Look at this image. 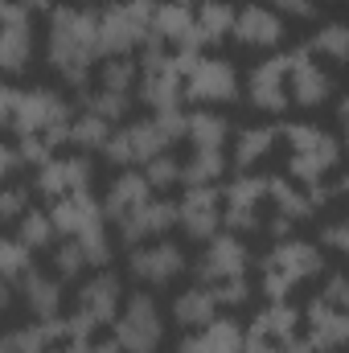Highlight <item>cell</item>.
Segmentation results:
<instances>
[{
	"instance_id": "cell-1",
	"label": "cell",
	"mask_w": 349,
	"mask_h": 353,
	"mask_svg": "<svg viewBox=\"0 0 349 353\" xmlns=\"http://www.w3.org/2000/svg\"><path fill=\"white\" fill-rule=\"evenodd\" d=\"M46 62L50 70L62 74V83L70 87H87L90 70L99 62V21L94 8L79 4H50L46 8Z\"/></svg>"
},
{
	"instance_id": "cell-2",
	"label": "cell",
	"mask_w": 349,
	"mask_h": 353,
	"mask_svg": "<svg viewBox=\"0 0 349 353\" xmlns=\"http://www.w3.org/2000/svg\"><path fill=\"white\" fill-rule=\"evenodd\" d=\"M197 283L214 292L222 308H239L251 300V247L239 234H214L206 239V251L197 259Z\"/></svg>"
},
{
	"instance_id": "cell-3",
	"label": "cell",
	"mask_w": 349,
	"mask_h": 353,
	"mask_svg": "<svg viewBox=\"0 0 349 353\" xmlns=\"http://www.w3.org/2000/svg\"><path fill=\"white\" fill-rule=\"evenodd\" d=\"M279 140L288 144V176L304 189L333 176L341 165V140L317 123H283Z\"/></svg>"
},
{
	"instance_id": "cell-4",
	"label": "cell",
	"mask_w": 349,
	"mask_h": 353,
	"mask_svg": "<svg viewBox=\"0 0 349 353\" xmlns=\"http://www.w3.org/2000/svg\"><path fill=\"white\" fill-rule=\"evenodd\" d=\"M321 271H325L321 247H312L304 239H279L259 259V288L267 300H288L300 283H308Z\"/></svg>"
},
{
	"instance_id": "cell-5",
	"label": "cell",
	"mask_w": 349,
	"mask_h": 353,
	"mask_svg": "<svg viewBox=\"0 0 349 353\" xmlns=\"http://www.w3.org/2000/svg\"><path fill=\"white\" fill-rule=\"evenodd\" d=\"M152 8H157V0H111V4L94 8L99 58H132V50H140L148 41Z\"/></svg>"
},
{
	"instance_id": "cell-6",
	"label": "cell",
	"mask_w": 349,
	"mask_h": 353,
	"mask_svg": "<svg viewBox=\"0 0 349 353\" xmlns=\"http://www.w3.org/2000/svg\"><path fill=\"white\" fill-rule=\"evenodd\" d=\"M70 119H74V107L66 103V94H58L54 87L17 90V111H12V132L17 136H37L41 144L58 148V144H66Z\"/></svg>"
},
{
	"instance_id": "cell-7",
	"label": "cell",
	"mask_w": 349,
	"mask_h": 353,
	"mask_svg": "<svg viewBox=\"0 0 349 353\" xmlns=\"http://www.w3.org/2000/svg\"><path fill=\"white\" fill-rule=\"evenodd\" d=\"M177 62H181V99L201 103V107H218V103L239 99V70L226 58L177 50Z\"/></svg>"
},
{
	"instance_id": "cell-8",
	"label": "cell",
	"mask_w": 349,
	"mask_h": 353,
	"mask_svg": "<svg viewBox=\"0 0 349 353\" xmlns=\"http://www.w3.org/2000/svg\"><path fill=\"white\" fill-rule=\"evenodd\" d=\"M111 337L123 353H157L165 341V316L161 304L152 300V292H132L123 296L115 321H111Z\"/></svg>"
},
{
	"instance_id": "cell-9",
	"label": "cell",
	"mask_w": 349,
	"mask_h": 353,
	"mask_svg": "<svg viewBox=\"0 0 349 353\" xmlns=\"http://www.w3.org/2000/svg\"><path fill=\"white\" fill-rule=\"evenodd\" d=\"M119 304H123V279L115 271L99 267V275H90L74 296V312L66 316V333L70 337H94L103 325L115 321Z\"/></svg>"
},
{
	"instance_id": "cell-10",
	"label": "cell",
	"mask_w": 349,
	"mask_h": 353,
	"mask_svg": "<svg viewBox=\"0 0 349 353\" xmlns=\"http://www.w3.org/2000/svg\"><path fill=\"white\" fill-rule=\"evenodd\" d=\"M169 148H173V140L165 136V128L152 115H144V119H128L123 128H111V136L103 144V157L115 169H140L157 152H169Z\"/></svg>"
},
{
	"instance_id": "cell-11",
	"label": "cell",
	"mask_w": 349,
	"mask_h": 353,
	"mask_svg": "<svg viewBox=\"0 0 349 353\" xmlns=\"http://www.w3.org/2000/svg\"><path fill=\"white\" fill-rule=\"evenodd\" d=\"M263 214H267V176L239 173L222 185V226L230 234L263 230Z\"/></svg>"
},
{
	"instance_id": "cell-12",
	"label": "cell",
	"mask_w": 349,
	"mask_h": 353,
	"mask_svg": "<svg viewBox=\"0 0 349 353\" xmlns=\"http://www.w3.org/2000/svg\"><path fill=\"white\" fill-rule=\"evenodd\" d=\"M185 251L177 247L173 239H152V243H140L128 251V275L140 283V288H169L177 275H185Z\"/></svg>"
},
{
	"instance_id": "cell-13",
	"label": "cell",
	"mask_w": 349,
	"mask_h": 353,
	"mask_svg": "<svg viewBox=\"0 0 349 353\" xmlns=\"http://www.w3.org/2000/svg\"><path fill=\"white\" fill-rule=\"evenodd\" d=\"M173 226H177V201H169V197H148V201H140L132 214H123L115 222V239L123 247H140V243L165 239Z\"/></svg>"
},
{
	"instance_id": "cell-14",
	"label": "cell",
	"mask_w": 349,
	"mask_h": 353,
	"mask_svg": "<svg viewBox=\"0 0 349 353\" xmlns=\"http://www.w3.org/2000/svg\"><path fill=\"white\" fill-rule=\"evenodd\" d=\"M283 58H288V103H296V107H321V103L333 99V74L325 66H317V58L304 46L292 50V54H283Z\"/></svg>"
},
{
	"instance_id": "cell-15",
	"label": "cell",
	"mask_w": 349,
	"mask_h": 353,
	"mask_svg": "<svg viewBox=\"0 0 349 353\" xmlns=\"http://www.w3.org/2000/svg\"><path fill=\"white\" fill-rule=\"evenodd\" d=\"M177 226H181L193 243L214 239L218 226H222V189H218V185L185 189V197L177 201Z\"/></svg>"
},
{
	"instance_id": "cell-16",
	"label": "cell",
	"mask_w": 349,
	"mask_h": 353,
	"mask_svg": "<svg viewBox=\"0 0 349 353\" xmlns=\"http://www.w3.org/2000/svg\"><path fill=\"white\" fill-rule=\"evenodd\" d=\"M300 329H304L308 353H337V350H346V341H349L346 308H333L321 296H312L308 312H300Z\"/></svg>"
},
{
	"instance_id": "cell-17",
	"label": "cell",
	"mask_w": 349,
	"mask_h": 353,
	"mask_svg": "<svg viewBox=\"0 0 349 353\" xmlns=\"http://www.w3.org/2000/svg\"><path fill=\"white\" fill-rule=\"evenodd\" d=\"M230 37H235L239 46H247V50H263V54H271V50L283 46L288 25H283V17L271 12L267 4H243V8H235Z\"/></svg>"
},
{
	"instance_id": "cell-18",
	"label": "cell",
	"mask_w": 349,
	"mask_h": 353,
	"mask_svg": "<svg viewBox=\"0 0 349 353\" xmlns=\"http://www.w3.org/2000/svg\"><path fill=\"white\" fill-rule=\"evenodd\" d=\"M247 99L263 115H279L288 107V58L283 54H267L259 66H251V74H247Z\"/></svg>"
},
{
	"instance_id": "cell-19",
	"label": "cell",
	"mask_w": 349,
	"mask_h": 353,
	"mask_svg": "<svg viewBox=\"0 0 349 353\" xmlns=\"http://www.w3.org/2000/svg\"><path fill=\"white\" fill-rule=\"evenodd\" d=\"M90 176H94V165L90 157H50L46 165H37V193H46L50 201L66 197V193H83L90 189Z\"/></svg>"
},
{
	"instance_id": "cell-20",
	"label": "cell",
	"mask_w": 349,
	"mask_h": 353,
	"mask_svg": "<svg viewBox=\"0 0 349 353\" xmlns=\"http://www.w3.org/2000/svg\"><path fill=\"white\" fill-rule=\"evenodd\" d=\"M50 218H54V230H58L62 239H79V234H87V230L107 226V218H103V201H99L90 189L58 197V201L50 205Z\"/></svg>"
},
{
	"instance_id": "cell-21",
	"label": "cell",
	"mask_w": 349,
	"mask_h": 353,
	"mask_svg": "<svg viewBox=\"0 0 349 353\" xmlns=\"http://www.w3.org/2000/svg\"><path fill=\"white\" fill-rule=\"evenodd\" d=\"M177 353H243V325L235 316H214L210 325L189 329L177 341Z\"/></svg>"
},
{
	"instance_id": "cell-22",
	"label": "cell",
	"mask_w": 349,
	"mask_h": 353,
	"mask_svg": "<svg viewBox=\"0 0 349 353\" xmlns=\"http://www.w3.org/2000/svg\"><path fill=\"white\" fill-rule=\"evenodd\" d=\"M21 300L33 321H54V316H62V279L41 267H29L21 275Z\"/></svg>"
},
{
	"instance_id": "cell-23",
	"label": "cell",
	"mask_w": 349,
	"mask_h": 353,
	"mask_svg": "<svg viewBox=\"0 0 349 353\" xmlns=\"http://www.w3.org/2000/svg\"><path fill=\"white\" fill-rule=\"evenodd\" d=\"M152 197V189H148V181L140 169H115L111 176V185H107V193L99 197L103 201V218L107 222H119L123 214H132L140 201H148Z\"/></svg>"
},
{
	"instance_id": "cell-24",
	"label": "cell",
	"mask_w": 349,
	"mask_h": 353,
	"mask_svg": "<svg viewBox=\"0 0 349 353\" xmlns=\"http://www.w3.org/2000/svg\"><path fill=\"white\" fill-rule=\"evenodd\" d=\"M185 136H189L193 152H226V144H230V119H226V111L197 107V111L185 115Z\"/></svg>"
},
{
	"instance_id": "cell-25",
	"label": "cell",
	"mask_w": 349,
	"mask_h": 353,
	"mask_svg": "<svg viewBox=\"0 0 349 353\" xmlns=\"http://www.w3.org/2000/svg\"><path fill=\"white\" fill-rule=\"evenodd\" d=\"M267 205H271V214L288 218L292 226L296 222H308L317 214L312 201H308V193H304V185H296L288 176H267Z\"/></svg>"
},
{
	"instance_id": "cell-26",
	"label": "cell",
	"mask_w": 349,
	"mask_h": 353,
	"mask_svg": "<svg viewBox=\"0 0 349 353\" xmlns=\"http://www.w3.org/2000/svg\"><path fill=\"white\" fill-rule=\"evenodd\" d=\"M33 62V21L0 29V74H25Z\"/></svg>"
},
{
	"instance_id": "cell-27",
	"label": "cell",
	"mask_w": 349,
	"mask_h": 353,
	"mask_svg": "<svg viewBox=\"0 0 349 353\" xmlns=\"http://www.w3.org/2000/svg\"><path fill=\"white\" fill-rule=\"evenodd\" d=\"M218 308H222V304L214 300V292L201 288V283H193V288H185L173 300V321L181 329H201V325H210V321L218 316Z\"/></svg>"
},
{
	"instance_id": "cell-28",
	"label": "cell",
	"mask_w": 349,
	"mask_h": 353,
	"mask_svg": "<svg viewBox=\"0 0 349 353\" xmlns=\"http://www.w3.org/2000/svg\"><path fill=\"white\" fill-rule=\"evenodd\" d=\"M275 140H279V128H267V123L243 128V132L235 136V157H230V165H235L239 173H251L263 157L275 148Z\"/></svg>"
},
{
	"instance_id": "cell-29",
	"label": "cell",
	"mask_w": 349,
	"mask_h": 353,
	"mask_svg": "<svg viewBox=\"0 0 349 353\" xmlns=\"http://www.w3.org/2000/svg\"><path fill=\"white\" fill-rule=\"evenodd\" d=\"M255 337H300V308H292L288 300H267V308H259L251 316Z\"/></svg>"
},
{
	"instance_id": "cell-30",
	"label": "cell",
	"mask_w": 349,
	"mask_h": 353,
	"mask_svg": "<svg viewBox=\"0 0 349 353\" xmlns=\"http://www.w3.org/2000/svg\"><path fill=\"white\" fill-rule=\"evenodd\" d=\"M230 25H235V8L226 0H201L193 8V33H197V46H214L222 37H230Z\"/></svg>"
},
{
	"instance_id": "cell-31",
	"label": "cell",
	"mask_w": 349,
	"mask_h": 353,
	"mask_svg": "<svg viewBox=\"0 0 349 353\" xmlns=\"http://www.w3.org/2000/svg\"><path fill=\"white\" fill-rule=\"evenodd\" d=\"M70 333H66V316H54V321H33V325H25V329H12L8 333V341H12V350L17 353H46L54 350L58 341H66Z\"/></svg>"
},
{
	"instance_id": "cell-32",
	"label": "cell",
	"mask_w": 349,
	"mask_h": 353,
	"mask_svg": "<svg viewBox=\"0 0 349 353\" xmlns=\"http://www.w3.org/2000/svg\"><path fill=\"white\" fill-rule=\"evenodd\" d=\"M17 243L29 247V251H50V247L58 243V230H54L50 210H33V205H29V210L17 218Z\"/></svg>"
},
{
	"instance_id": "cell-33",
	"label": "cell",
	"mask_w": 349,
	"mask_h": 353,
	"mask_svg": "<svg viewBox=\"0 0 349 353\" xmlns=\"http://www.w3.org/2000/svg\"><path fill=\"white\" fill-rule=\"evenodd\" d=\"M107 136H111V123H107V119H99V115H90V111H79V115L70 119V128H66V144H74L83 157L103 152Z\"/></svg>"
},
{
	"instance_id": "cell-34",
	"label": "cell",
	"mask_w": 349,
	"mask_h": 353,
	"mask_svg": "<svg viewBox=\"0 0 349 353\" xmlns=\"http://www.w3.org/2000/svg\"><path fill=\"white\" fill-rule=\"evenodd\" d=\"M304 50L312 54V58H329V62H346L349 58V29L341 21H325L308 41H304Z\"/></svg>"
},
{
	"instance_id": "cell-35",
	"label": "cell",
	"mask_w": 349,
	"mask_h": 353,
	"mask_svg": "<svg viewBox=\"0 0 349 353\" xmlns=\"http://www.w3.org/2000/svg\"><path fill=\"white\" fill-rule=\"evenodd\" d=\"M79 111H90V115H99V119H107L111 128L115 123H123L128 119V111H132V94H119V90H83V99H79Z\"/></svg>"
},
{
	"instance_id": "cell-36",
	"label": "cell",
	"mask_w": 349,
	"mask_h": 353,
	"mask_svg": "<svg viewBox=\"0 0 349 353\" xmlns=\"http://www.w3.org/2000/svg\"><path fill=\"white\" fill-rule=\"evenodd\" d=\"M218 176H226V152H193L181 165V185L197 189V185H218Z\"/></svg>"
},
{
	"instance_id": "cell-37",
	"label": "cell",
	"mask_w": 349,
	"mask_h": 353,
	"mask_svg": "<svg viewBox=\"0 0 349 353\" xmlns=\"http://www.w3.org/2000/svg\"><path fill=\"white\" fill-rule=\"evenodd\" d=\"M99 90H119V94H132L136 90V62L132 58H103L99 66Z\"/></svg>"
},
{
	"instance_id": "cell-38",
	"label": "cell",
	"mask_w": 349,
	"mask_h": 353,
	"mask_svg": "<svg viewBox=\"0 0 349 353\" xmlns=\"http://www.w3.org/2000/svg\"><path fill=\"white\" fill-rule=\"evenodd\" d=\"M140 173H144V181H148L152 193H165V189L181 185V161H177L173 148H169V152H157L148 165H140Z\"/></svg>"
},
{
	"instance_id": "cell-39",
	"label": "cell",
	"mask_w": 349,
	"mask_h": 353,
	"mask_svg": "<svg viewBox=\"0 0 349 353\" xmlns=\"http://www.w3.org/2000/svg\"><path fill=\"white\" fill-rule=\"evenodd\" d=\"M50 251H54V275H58V279H79V275H87V255H83L79 239H62V243H54Z\"/></svg>"
},
{
	"instance_id": "cell-40",
	"label": "cell",
	"mask_w": 349,
	"mask_h": 353,
	"mask_svg": "<svg viewBox=\"0 0 349 353\" xmlns=\"http://www.w3.org/2000/svg\"><path fill=\"white\" fill-rule=\"evenodd\" d=\"M33 267V251L17 239H0V279H21Z\"/></svg>"
},
{
	"instance_id": "cell-41",
	"label": "cell",
	"mask_w": 349,
	"mask_h": 353,
	"mask_svg": "<svg viewBox=\"0 0 349 353\" xmlns=\"http://www.w3.org/2000/svg\"><path fill=\"white\" fill-rule=\"evenodd\" d=\"M79 247H83V255H87V267H107L111 263V255H115V243H111L107 226L79 234Z\"/></svg>"
},
{
	"instance_id": "cell-42",
	"label": "cell",
	"mask_w": 349,
	"mask_h": 353,
	"mask_svg": "<svg viewBox=\"0 0 349 353\" xmlns=\"http://www.w3.org/2000/svg\"><path fill=\"white\" fill-rule=\"evenodd\" d=\"M243 353H308L304 337H255L243 329Z\"/></svg>"
},
{
	"instance_id": "cell-43",
	"label": "cell",
	"mask_w": 349,
	"mask_h": 353,
	"mask_svg": "<svg viewBox=\"0 0 349 353\" xmlns=\"http://www.w3.org/2000/svg\"><path fill=\"white\" fill-rule=\"evenodd\" d=\"M25 210H29V189L4 181V185H0V226H4V222H17Z\"/></svg>"
},
{
	"instance_id": "cell-44",
	"label": "cell",
	"mask_w": 349,
	"mask_h": 353,
	"mask_svg": "<svg viewBox=\"0 0 349 353\" xmlns=\"http://www.w3.org/2000/svg\"><path fill=\"white\" fill-rule=\"evenodd\" d=\"M325 304H333V308H349V283H346V271H329V279H325V288L317 292Z\"/></svg>"
},
{
	"instance_id": "cell-45",
	"label": "cell",
	"mask_w": 349,
	"mask_h": 353,
	"mask_svg": "<svg viewBox=\"0 0 349 353\" xmlns=\"http://www.w3.org/2000/svg\"><path fill=\"white\" fill-rule=\"evenodd\" d=\"M321 243H325L329 251H349V222L346 218L325 222V226H321Z\"/></svg>"
},
{
	"instance_id": "cell-46",
	"label": "cell",
	"mask_w": 349,
	"mask_h": 353,
	"mask_svg": "<svg viewBox=\"0 0 349 353\" xmlns=\"http://www.w3.org/2000/svg\"><path fill=\"white\" fill-rule=\"evenodd\" d=\"M29 12H33V8H29L25 0H0V29H4V25H21V21H33Z\"/></svg>"
},
{
	"instance_id": "cell-47",
	"label": "cell",
	"mask_w": 349,
	"mask_h": 353,
	"mask_svg": "<svg viewBox=\"0 0 349 353\" xmlns=\"http://www.w3.org/2000/svg\"><path fill=\"white\" fill-rule=\"evenodd\" d=\"M267 8H271V12H288V17H300V21L317 17V4H312V0H271Z\"/></svg>"
},
{
	"instance_id": "cell-48",
	"label": "cell",
	"mask_w": 349,
	"mask_h": 353,
	"mask_svg": "<svg viewBox=\"0 0 349 353\" xmlns=\"http://www.w3.org/2000/svg\"><path fill=\"white\" fill-rule=\"evenodd\" d=\"M17 90L12 83H0V132L4 128H12V111H17Z\"/></svg>"
},
{
	"instance_id": "cell-49",
	"label": "cell",
	"mask_w": 349,
	"mask_h": 353,
	"mask_svg": "<svg viewBox=\"0 0 349 353\" xmlns=\"http://www.w3.org/2000/svg\"><path fill=\"white\" fill-rule=\"evenodd\" d=\"M17 169H21V157H17V148H12V144H0V185L17 173Z\"/></svg>"
},
{
	"instance_id": "cell-50",
	"label": "cell",
	"mask_w": 349,
	"mask_h": 353,
	"mask_svg": "<svg viewBox=\"0 0 349 353\" xmlns=\"http://www.w3.org/2000/svg\"><path fill=\"white\" fill-rule=\"evenodd\" d=\"M46 353H90V337H66V341H58Z\"/></svg>"
},
{
	"instance_id": "cell-51",
	"label": "cell",
	"mask_w": 349,
	"mask_h": 353,
	"mask_svg": "<svg viewBox=\"0 0 349 353\" xmlns=\"http://www.w3.org/2000/svg\"><path fill=\"white\" fill-rule=\"evenodd\" d=\"M8 308H12V283L0 279V312H8Z\"/></svg>"
},
{
	"instance_id": "cell-52",
	"label": "cell",
	"mask_w": 349,
	"mask_h": 353,
	"mask_svg": "<svg viewBox=\"0 0 349 353\" xmlns=\"http://www.w3.org/2000/svg\"><path fill=\"white\" fill-rule=\"evenodd\" d=\"M90 353H123L115 345V337H107V341H90Z\"/></svg>"
},
{
	"instance_id": "cell-53",
	"label": "cell",
	"mask_w": 349,
	"mask_h": 353,
	"mask_svg": "<svg viewBox=\"0 0 349 353\" xmlns=\"http://www.w3.org/2000/svg\"><path fill=\"white\" fill-rule=\"evenodd\" d=\"M0 353H17L12 350V341H8V333H0Z\"/></svg>"
},
{
	"instance_id": "cell-54",
	"label": "cell",
	"mask_w": 349,
	"mask_h": 353,
	"mask_svg": "<svg viewBox=\"0 0 349 353\" xmlns=\"http://www.w3.org/2000/svg\"><path fill=\"white\" fill-rule=\"evenodd\" d=\"M25 4H29V8H50L54 0H25Z\"/></svg>"
},
{
	"instance_id": "cell-55",
	"label": "cell",
	"mask_w": 349,
	"mask_h": 353,
	"mask_svg": "<svg viewBox=\"0 0 349 353\" xmlns=\"http://www.w3.org/2000/svg\"><path fill=\"white\" fill-rule=\"evenodd\" d=\"M165 4H181V8H197V0H165Z\"/></svg>"
}]
</instances>
